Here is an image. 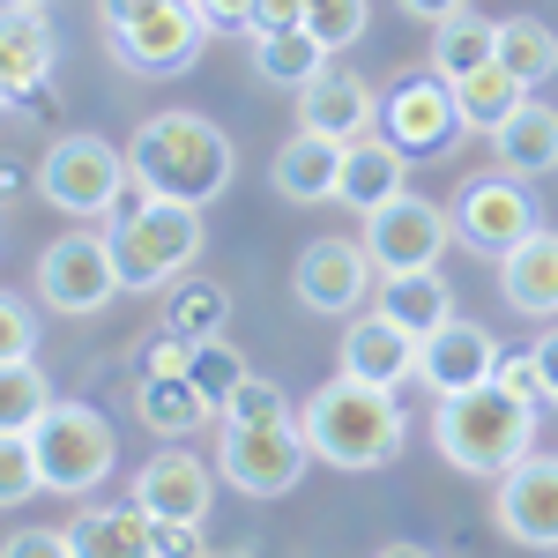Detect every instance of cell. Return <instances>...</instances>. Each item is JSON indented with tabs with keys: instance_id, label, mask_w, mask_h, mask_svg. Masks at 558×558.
Wrapping results in <instances>:
<instances>
[{
	"instance_id": "4316f807",
	"label": "cell",
	"mask_w": 558,
	"mask_h": 558,
	"mask_svg": "<svg viewBox=\"0 0 558 558\" xmlns=\"http://www.w3.org/2000/svg\"><path fill=\"white\" fill-rule=\"evenodd\" d=\"M499 60V23L476 15V8H454L447 23H432V75L462 83L470 68H492Z\"/></svg>"
},
{
	"instance_id": "7c38bea8",
	"label": "cell",
	"mask_w": 558,
	"mask_h": 558,
	"mask_svg": "<svg viewBox=\"0 0 558 558\" xmlns=\"http://www.w3.org/2000/svg\"><path fill=\"white\" fill-rule=\"evenodd\" d=\"M373 276H380V260L365 254V239H313L299 254V305L305 313H328V320H343L357 305L373 299Z\"/></svg>"
},
{
	"instance_id": "4fadbf2b",
	"label": "cell",
	"mask_w": 558,
	"mask_h": 558,
	"mask_svg": "<svg viewBox=\"0 0 558 558\" xmlns=\"http://www.w3.org/2000/svg\"><path fill=\"white\" fill-rule=\"evenodd\" d=\"M499 529L529 551H558V454H521L492 492Z\"/></svg>"
},
{
	"instance_id": "7bdbcfd3",
	"label": "cell",
	"mask_w": 558,
	"mask_h": 558,
	"mask_svg": "<svg viewBox=\"0 0 558 558\" xmlns=\"http://www.w3.org/2000/svg\"><path fill=\"white\" fill-rule=\"evenodd\" d=\"M149 8H165V0H97V23L105 31H128V23H142Z\"/></svg>"
},
{
	"instance_id": "83f0119b",
	"label": "cell",
	"mask_w": 558,
	"mask_h": 558,
	"mask_svg": "<svg viewBox=\"0 0 558 558\" xmlns=\"http://www.w3.org/2000/svg\"><path fill=\"white\" fill-rule=\"evenodd\" d=\"M521 97H529V83L521 75H507L499 60L492 68H470L462 83H454V112H462V134H492L507 112H521Z\"/></svg>"
},
{
	"instance_id": "bcb514c9",
	"label": "cell",
	"mask_w": 558,
	"mask_h": 558,
	"mask_svg": "<svg viewBox=\"0 0 558 558\" xmlns=\"http://www.w3.org/2000/svg\"><path fill=\"white\" fill-rule=\"evenodd\" d=\"M23 8H52V0H23Z\"/></svg>"
},
{
	"instance_id": "f1b7e54d",
	"label": "cell",
	"mask_w": 558,
	"mask_h": 558,
	"mask_svg": "<svg viewBox=\"0 0 558 558\" xmlns=\"http://www.w3.org/2000/svg\"><path fill=\"white\" fill-rule=\"evenodd\" d=\"M328 68V45L313 38V31H268V38H254V75L276 89H305L313 75Z\"/></svg>"
},
{
	"instance_id": "60d3db41",
	"label": "cell",
	"mask_w": 558,
	"mask_h": 558,
	"mask_svg": "<svg viewBox=\"0 0 558 558\" xmlns=\"http://www.w3.org/2000/svg\"><path fill=\"white\" fill-rule=\"evenodd\" d=\"M149 551H209L202 544V521H149Z\"/></svg>"
},
{
	"instance_id": "7402d4cb",
	"label": "cell",
	"mask_w": 558,
	"mask_h": 558,
	"mask_svg": "<svg viewBox=\"0 0 558 558\" xmlns=\"http://www.w3.org/2000/svg\"><path fill=\"white\" fill-rule=\"evenodd\" d=\"M268 179H276V194H283V202H336V179H343V142L299 128L283 149H276Z\"/></svg>"
},
{
	"instance_id": "8d00e7d4",
	"label": "cell",
	"mask_w": 558,
	"mask_h": 558,
	"mask_svg": "<svg viewBox=\"0 0 558 558\" xmlns=\"http://www.w3.org/2000/svg\"><path fill=\"white\" fill-rule=\"evenodd\" d=\"M8 357H38V313L15 291H0V365Z\"/></svg>"
},
{
	"instance_id": "9a60e30c",
	"label": "cell",
	"mask_w": 558,
	"mask_h": 558,
	"mask_svg": "<svg viewBox=\"0 0 558 558\" xmlns=\"http://www.w3.org/2000/svg\"><path fill=\"white\" fill-rule=\"evenodd\" d=\"M454 128H462V112H454V83L447 75H410V83H395L380 97V134H395L410 157L439 149Z\"/></svg>"
},
{
	"instance_id": "2e32d148",
	"label": "cell",
	"mask_w": 558,
	"mask_h": 558,
	"mask_svg": "<svg viewBox=\"0 0 558 558\" xmlns=\"http://www.w3.org/2000/svg\"><path fill=\"white\" fill-rule=\"evenodd\" d=\"M299 128L328 134V142H357V134L380 128V97H373V83H357L350 68L328 60V68L299 89Z\"/></svg>"
},
{
	"instance_id": "5b68a950",
	"label": "cell",
	"mask_w": 558,
	"mask_h": 558,
	"mask_svg": "<svg viewBox=\"0 0 558 558\" xmlns=\"http://www.w3.org/2000/svg\"><path fill=\"white\" fill-rule=\"evenodd\" d=\"M31 447H38L45 492H68V499H89L120 462V439L105 425V410H89V402H52L31 425Z\"/></svg>"
},
{
	"instance_id": "ab89813d",
	"label": "cell",
	"mask_w": 558,
	"mask_h": 558,
	"mask_svg": "<svg viewBox=\"0 0 558 558\" xmlns=\"http://www.w3.org/2000/svg\"><path fill=\"white\" fill-rule=\"evenodd\" d=\"M305 23V0H254V15H246V31L268 38V31H299Z\"/></svg>"
},
{
	"instance_id": "836d02e7",
	"label": "cell",
	"mask_w": 558,
	"mask_h": 558,
	"mask_svg": "<svg viewBox=\"0 0 558 558\" xmlns=\"http://www.w3.org/2000/svg\"><path fill=\"white\" fill-rule=\"evenodd\" d=\"M38 492H45V476H38L31 432H0V514H8V507H31Z\"/></svg>"
},
{
	"instance_id": "4dcf8cb0",
	"label": "cell",
	"mask_w": 558,
	"mask_h": 558,
	"mask_svg": "<svg viewBox=\"0 0 558 558\" xmlns=\"http://www.w3.org/2000/svg\"><path fill=\"white\" fill-rule=\"evenodd\" d=\"M52 410V387H45L38 357H8L0 365V432H31Z\"/></svg>"
},
{
	"instance_id": "6da1fadb",
	"label": "cell",
	"mask_w": 558,
	"mask_h": 558,
	"mask_svg": "<svg viewBox=\"0 0 558 558\" xmlns=\"http://www.w3.org/2000/svg\"><path fill=\"white\" fill-rule=\"evenodd\" d=\"M305 425V447H313V462H328V470H380L402 454V439H410V417H402V402H395V387H373L357 380V373H336L328 387H313L299 410Z\"/></svg>"
},
{
	"instance_id": "5bb4252c",
	"label": "cell",
	"mask_w": 558,
	"mask_h": 558,
	"mask_svg": "<svg viewBox=\"0 0 558 558\" xmlns=\"http://www.w3.org/2000/svg\"><path fill=\"white\" fill-rule=\"evenodd\" d=\"M209 499H216V470L202 454H149L134 470V507L149 521H209Z\"/></svg>"
},
{
	"instance_id": "74e56055",
	"label": "cell",
	"mask_w": 558,
	"mask_h": 558,
	"mask_svg": "<svg viewBox=\"0 0 558 558\" xmlns=\"http://www.w3.org/2000/svg\"><path fill=\"white\" fill-rule=\"evenodd\" d=\"M492 380L507 387V395H521V402H544V373H536V350H499V365H492Z\"/></svg>"
},
{
	"instance_id": "1f68e13d",
	"label": "cell",
	"mask_w": 558,
	"mask_h": 558,
	"mask_svg": "<svg viewBox=\"0 0 558 558\" xmlns=\"http://www.w3.org/2000/svg\"><path fill=\"white\" fill-rule=\"evenodd\" d=\"M223 320H231L223 283H179L172 305H165V328H179L186 343H209V336H223Z\"/></svg>"
},
{
	"instance_id": "f35d334b",
	"label": "cell",
	"mask_w": 558,
	"mask_h": 558,
	"mask_svg": "<svg viewBox=\"0 0 558 558\" xmlns=\"http://www.w3.org/2000/svg\"><path fill=\"white\" fill-rule=\"evenodd\" d=\"M0 551H8V558H60V551H68V529H8Z\"/></svg>"
},
{
	"instance_id": "ee69618b",
	"label": "cell",
	"mask_w": 558,
	"mask_h": 558,
	"mask_svg": "<svg viewBox=\"0 0 558 558\" xmlns=\"http://www.w3.org/2000/svg\"><path fill=\"white\" fill-rule=\"evenodd\" d=\"M536 373H544V402H558V320L536 336Z\"/></svg>"
},
{
	"instance_id": "d4e9b609",
	"label": "cell",
	"mask_w": 558,
	"mask_h": 558,
	"mask_svg": "<svg viewBox=\"0 0 558 558\" xmlns=\"http://www.w3.org/2000/svg\"><path fill=\"white\" fill-rule=\"evenodd\" d=\"M380 313L402 320V328L425 343V336H439V328L454 320V291H447L439 268H402V276H380Z\"/></svg>"
},
{
	"instance_id": "52a82bcc",
	"label": "cell",
	"mask_w": 558,
	"mask_h": 558,
	"mask_svg": "<svg viewBox=\"0 0 558 558\" xmlns=\"http://www.w3.org/2000/svg\"><path fill=\"white\" fill-rule=\"evenodd\" d=\"M313 447H305V425L283 417V425H223V447H216V470L231 492L246 499H283L305 476Z\"/></svg>"
},
{
	"instance_id": "ac0fdd59",
	"label": "cell",
	"mask_w": 558,
	"mask_h": 558,
	"mask_svg": "<svg viewBox=\"0 0 558 558\" xmlns=\"http://www.w3.org/2000/svg\"><path fill=\"white\" fill-rule=\"evenodd\" d=\"M417 157L395 142V134H357V142H343V179H336V202L343 209H357V216H373V209H387L395 194H410L402 186V172H410Z\"/></svg>"
},
{
	"instance_id": "ba28073f",
	"label": "cell",
	"mask_w": 558,
	"mask_h": 558,
	"mask_svg": "<svg viewBox=\"0 0 558 558\" xmlns=\"http://www.w3.org/2000/svg\"><path fill=\"white\" fill-rule=\"evenodd\" d=\"M38 291L52 313H105V305L120 299L128 283H120V260H112V239H97V231H60L52 246L38 254Z\"/></svg>"
},
{
	"instance_id": "f546056e",
	"label": "cell",
	"mask_w": 558,
	"mask_h": 558,
	"mask_svg": "<svg viewBox=\"0 0 558 558\" xmlns=\"http://www.w3.org/2000/svg\"><path fill=\"white\" fill-rule=\"evenodd\" d=\"M499 68L521 75V83H551L558 75V31L536 23V15H499Z\"/></svg>"
},
{
	"instance_id": "44dd1931",
	"label": "cell",
	"mask_w": 558,
	"mask_h": 558,
	"mask_svg": "<svg viewBox=\"0 0 558 558\" xmlns=\"http://www.w3.org/2000/svg\"><path fill=\"white\" fill-rule=\"evenodd\" d=\"M499 291H507V305L529 313V320H558V231L536 223L521 246L499 254Z\"/></svg>"
},
{
	"instance_id": "f6af8a7d",
	"label": "cell",
	"mask_w": 558,
	"mask_h": 558,
	"mask_svg": "<svg viewBox=\"0 0 558 558\" xmlns=\"http://www.w3.org/2000/svg\"><path fill=\"white\" fill-rule=\"evenodd\" d=\"M402 15H417V23H447L454 8H470V0H395Z\"/></svg>"
},
{
	"instance_id": "603a6c76",
	"label": "cell",
	"mask_w": 558,
	"mask_h": 558,
	"mask_svg": "<svg viewBox=\"0 0 558 558\" xmlns=\"http://www.w3.org/2000/svg\"><path fill=\"white\" fill-rule=\"evenodd\" d=\"M492 157H499V172H514V179L558 172V112L536 105V97H521V112H507L492 128Z\"/></svg>"
},
{
	"instance_id": "3957f363",
	"label": "cell",
	"mask_w": 558,
	"mask_h": 558,
	"mask_svg": "<svg viewBox=\"0 0 558 558\" xmlns=\"http://www.w3.org/2000/svg\"><path fill=\"white\" fill-rule=\"evenodd\" d=\"M432 447L447 454V470L492 476V484H499L521 454H536V402L507 395L499 380L439 395V410H432Z\"/></svg>"
},
{
	"instance_id": "d590c367",
	"label": "cell",
	"mask_w": 558,
	"mask_h": 558,
	"mask_svg": "<svg viewBox=\"0 0 558 558\" xmlns=\"http://www.w3.org/2000/svg\"><path fill=\"white\" fill-rule=\"evenodd\" d=\"M305 31L328 45V52H343L350 38H365V0H313L305 8Z\"/></svg>"
},
{
	"instance_id": "30bf717a",
	"label": "cell",
	"mask_w": 558,
	"mask_h": 558,
	"mask_svg": "<svg viewBox=\"0 0 558 558\" xmlns=\"http://www.w3.org/2000/svg\"><path fill=\"white\" fill-rule=\"evenodd\" d=\"M454 239V216L425 202V194H395L387 209L365 216V254L380 260V276H402V268H439Z\"/></svg>"
},
{
	"instance_id": "e0dca14e",
	"label": "cell",
	"mask_w": 558,
	"mask_h": 558,
	"mask_svg": "<svg viewBox=\"0 0 558 558\" xmlns=\"http://www.w3.org/2000/svg\"><path fill=\"white\" fill-rule=\"evenodd\" d=\"M343 373H357V380H373V387H402V380H417V336L402 328V320H387L380 305L365 313H350V328H343Z\"/></svg>"
},
{
	"instance_id": "484cf974",
	"label": "cell",
	"mask_w": 558,
	"mask_h": 558,
	"mask_svg": "<svg viewBox=\"0 0 558 558\" xmlns=\"http://www.w3.org/2000/svg\"><path fill=\"white\" fill-rule=\"evenodd\" d=\"M68 551L75 558H142L149 551V514L142 507H83L68 521Z\"/></svg>"
},
{
	"instance_id": "8992f818",
	"label": "cell",
	"mask_w": 558,
	"mask_h": 558,
	"mask_svg": "<svg viewBox=\"0 0 558 558\" xmlns=\"http://www.w3.org/2000/svg\"><path fill=\"white\" fill-rule=\"evenodd\" d=\"M128 186H134L128 149H112L105 134H60L38 165V194L60 216H120Z\"/></svg>"
},
{
	"instance_id": "277c9868",
	"label": "cell",
	"mask_w": 558,
	"mask_h": 558,
	"mask_svg": "<svg viewBox=\"0 0 558 558\" xmlns=\"http://www.w3.org/2000/svg\"><path fill=\"white\" fill-rule=\"evenodd\" d=\"M105 239H112V260H120V283L128 291H165L209 246L202 209L194 202H157V194H134L128 209L105 223Z\"/></svg>"
},
{
	"instance_id": "c3c4849f",
	"label": "cell",
	"mask_w": 558,
	"mask_h": 558,
	"mask_svg": "<svg viewBox=\"0 0 558 558\" xmlns=\"http://www.w3.org/2000/svg\"><path fill=\"white\" fill-rule=\"evenodd\" d=\"M305 8H313V0H305Z\"/></svg>"
},
{
	"instance_id": "9c48e42d",
	"label": "cell",
	"mask_w": 558,
	"mask_h": 558,
	"mask_svg": "<svg viewBox=\"0 0 558 558\" xmlns=\"http://www.w3.org/2000/svg\"><path fill=\"white\" fill-rule=\"evenodd\" d=\"M454 239L470 246V254H507V246H521L529 231H536V202H529V186H521L514 172H484V179H470L462 194H454Z\"/></svg>"
},
{
	"instance_id": "cb8c5ba5",
	"label": "cell",
	"mask_w": 558,
	"mask_h": 558,
	"mask_svg": "<svg viewBox=\"0 0 558 558\" xmlns=\"http://www.w3.org/2000/svg\"><path fill=\"white\" fill-rule=\"evenodd\" d=\"M134 417L157 432V439H186V432H202L216 417V402L186 380V373H142V387H134Z\"/></svg>"
},
{
	"instance_id": "7a4b0ae2",
	"label": "cell",
	"mask_w": 558,
	"mask_h": 558,
	"mask_svg": "<svg viewBox=\"0 0 558 558\" xmlns=\"http://www.w3.org/2000/svg\"><path fill=\"white\" fill-rule=\"evenodd\" d=\"M134 165V194H157V202H194L209 209L216 194L231 186L239 157H231V134L202 120V112H157L142 120V134L128 142Z\"/></svg>"
},
{
	"instance_id": "b9f144b4",
	"label": "cell",
	"mask_w": 558,
	"mask_h": 558,
	"mask_svg": "<svg viewBox=\"0 0 558 558\" xmlns=\"http://www.w3.org/2000/svg\"><path fill=\"white\" fill-rule=\"evenodd\" d=\"M209 31H246V15H254V0H186Z\"/></svg>"
},
{
	"instance_id": "7dc6e473",
	"label": "cell",
	"mask_w": 558,
	"mask_h": 558,
	"mask_svg": "<svg viewBox=\"0 0 558 558\" xmlns=\"http://www.w3.org/2000/svg\"><path fill=\"white\" fill-rule=\"evenodd\" d=\"M0 105H8V89H0Z\"/></svg>"
},
{
	"instance_id": "d6986e66",
	"label": "cell",
	"mask_w": 558,
	"mask_h": 558,
	"mask_svg": "<svg viewBox=\"0 0 558 558\" xmlns=\"http://www.w3.org/2000/svg\"><path fill=\"white\" fill-rule=\"evenodd\" d=\"M492 365H499V343H492V328H476V320H447L439 336L417 343V380L432 395H462V387L492 380Z\"/></svg>"
},
{
	"instance_id": "ffe728a7",
	"label": "cell",
	"mask_w": 558,
	"mask_h": 558,
	"mask_svg": "<svg viewBox=\"0 0 558 558\" xmlns=\"http://www.w3.org/2000/svg\"><path fill=\"white\" fill-rule=\"evenodd\" d=\"M52 60H60V45H52L45 8L8 0V8H0V89H8V97H31V89H45Z\"/></svg>"
},
{
	"instance_id": "8fae6325",
	"label": "cell",
	"mask_w": 558,
	"mask_h": 558,
	"mask_svg": "<svg viewBox=\"0 0 558 558\" xmlns=\"http://www.w3.org/2000/svg\"><path fill=\"white\" fill-rule=\"evenodd\" d=\"M105 45H112V60L134 68V75H186L202 60V45H209V23L186 0H165V8H149L128 31H105Z\"/></svg>"
},
{
	"instance_id": "d6a6232c",
	"label": "cell",
	"mask_w": 558,
	"mask_h": 558,
	"mask_svg": "<svg viewBox=\"0 0 558 558\" xmlns=\"http://www.w3.org/2000/svg\"><path fill=\"white\" fill-rule=\"evenodd\" d=\"M246 373H254V365H246L239 350L223 343V336H209V343H194V357H186V380H194V387H202V395L216 402V417H223V395H231V387L246 380Z\"/></svg>"
},
{
	"instance_id": "e575fe53",
	"label": "cell",
	"mask_w": 558,
	"mask_h": 558,
	"mask_svg": "<svg viewBox=\"0 0 558 558\" xmlns=\"http://www.w3.org/2000/svg\"><path fill=\"white\" fill-rule=\"evenodd\" d=\"M291 417V402H283V387L260 380V373H246V380L223 395V425H283Z\"/></svg>"
}]
</instances>
